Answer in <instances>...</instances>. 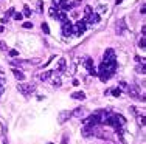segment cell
Here are the masks:
<instances>
[{
	"mask_svg": "<svg viewBox=\"0 0 146 144\" xmlns=\"http://www.w3.org/2000/svg\"><path fill=\"white\" fill-rule=\"evenodd\" d=\"M17 90H19L23 96L28 98V96H31L34 91H36V85L34 84H19L17 85Z\"/></svg>",
	"mask_w": 146,
	"mask_h": 144,
	"instance_id": "obj_1",
	"label": "cell"
},
{
	"mask_svg": "<svg viewBox=\"0 0 146 144\" xmlns=\"http://www.w3.org/2000/svg\"><path fill=\"white\" fill-rule=\"evenodd\" d=\"M126 91H127V95H129L131 98L137 99V101H145V95L141 96V93L138 91V87H137V85H127Z\"/></svg>",
	"mask_w": 146,
	"mask_h": 144,
	"instance_id": "obj_2",
	"label": "cell"
},
{
	"mask_svg": "<svg viewBox=\"0 0 146 144\" xmlns=\"http://www.w3.org/2000/svg\"><path fill=\"white\" fill-rule=\"evenodd\" d=\"M86 30H87V23H86L84 19L78 20V22L73 25V34H75V36H78V37L81 36V34L86 31Z\"/></svg>",
	"mask_w": 146,
	"mask_h": 144,
	"instance_id": "obj_3",
	"label": "cell"
},
{
	"mask_svg": "<svg viewBox=\"0 0 146 144\" xmlns=\"http://www.w3.org/2000/svg\"><path fill=\"white\" fill-rule=\"evenodd\" d=\"M82 65H84L86 68H87V71L90 74H92V76H98V73H96L95 71V65H93V59H90V57H82Z\"/></svg>",
	"mask_w": 146,
	"mask_h": 144,
	"instance_id": "obj_4",
	"label": "cell"
},
{
	"mask_svg": "<svg viewBox=\"0 0 146 144\" xmlns=\"http://www.w3.org/2000/svg\"><path fill=\"white\" fill-rule=\"evenodd\" d=\"M72 34H73V23L67 19V20L62 22V36H64V37H70Z\"/></svg>",
	"mask_w": 146,
	"mask_h": 144,
	"instance_id": "obj_5",
	"label": "cell"
},
{
	"mask_svg": "<svg viewBox=\"0 0 146 144\" xmlns=\"http://www.w3.org/2000/svg\"><path fill=\"white\" fill-rule=\"evenodd\" d=\"M81 135L84 138H90V136H95V129L90 127V126H82L81 129Z\"/></svg>",
	"mask_w": 146,
	"mask_h": 144,
	"instance_id": "obj_6",
	"label": "cell"
},
{
	"mask_svg": "<svg viewBox=\"0 0 146 144\" xmlns=\"http://www.w3.org/2000/svg\"><path fill=\"white\" fill-rule=\"evenodd\" d=\"M65 68H67V60L61 59V60H59V64H58V68H56V70H53V74H58V76H59L61 73H64V71H65Z\"/></svg>",
	"mask_w": 146,
	"mask_h": 144,
	"instance_id": "obj_7",
	"label": "cell"
},
{
	"mask_svg": "<svg viewBox=\"0 0 146 144\" xmlns=\"http://www.w3.org/2000/svg\"><path fill=\"white\" fill-rule=\"evenodd\" d=\"M115 31H117L118 36H123L124 31H126V20H124V19H120V20H118V25H117Z\"/></svg>",
	"mask_w": 146,
	"mask_h": 144,
	"instance_id": "obj_8",
	"label": "cell"
},
{
	"mask_svg": "<svg viewBox=\"0 0 146 144\" xmlns=\"http://www.w3.org/2000/svg\"><path fill=\"white\" fill-rule=\"evenodd\" d=\"M72 118V112H61L59 113V116H58V122L59 124H64L65 121H68V119Z\"/></svg>",
	"mask_w": 146,
	"mask_h": 144,
	"instance_id": "obj_9",
	"label": "cell"
},
{
	"mask_svg": "<svg viewBox=\"0 0 146 144\" xmlns=\"http://www.w3.org/2000/svg\"><path fill=\"white\" fill-rule=\"evenodd\" d=\"M104 60H112V59H117V54L115 51L112 50V48H107L106 51H104V56H103Z\"/></svg>",
	"mask_w": 146,
	"mask_h": 144,
	"instance_id": "obj_10",
	"label": "cell"
},
{
	"mask_svg": "<svg viewBox=\"0 0 146 144\" xmlns=\"http://www.w3.org/2000/svg\"><path fill=\"white\" fill-rule=\"evenodd\" d=\"M84 112H86L84 107H76L75 110L72 112V116H76V118H82V116H84Z\"/></svg>",
	"mask_w": 146,
	"mask_h": 144,
	"instance_id": "obj_11",
	"label": "cell"
},
{
	"mask_svg": "<svg viewBox=\"0 0 146 144\" xmlns=\"http://www.w3.org/2000/svg\"><path fill=\"white\" fill-rule=\"evenodd\" d=\"M72 99H76V101H84V99H86V93H84V91H75V93H72Z\"/></svg>",
	"mask_w": 146,
	"mask_h": 144,
	"instance_id": "obj_12",
	"label": "cell"
},
{
	"mask_svg": "<svg viewBox=\"0 0 146 144\" xmlns=\"http://www.w3.org/2000/svg\"><path fill=\"white\" fill-rule=\"evenodd\" d=\"M59 8H61L62 11H68V9H73V5L68 2V0H67V2H64V0H62L61 5H59Z\"/></svg>",
	"mask_w": 146,
	"mask_h": 144,
	"instance_id": "obj_13",
	"label": "cell"
},
{
	"mask_svg": "<svg viewBox=\"0 0 146 144\" xmlns=\"http://www.w3.org/2000/svg\"><path fill=\"white\" fill-rule=\"evenodd\" d=\"M51 76H53V71H44V73L39 74V79L44 82V81H48Z\"/></svg>",
	"mask_w": 146,
	"mask_h": 144,
	"instance_id": "obj_14",
	"label": "cell"
},
{
	"mask_svg": "<svg viewBox=\"0 0 146 144\" xmlns=\"http://www.w3.org/2000/svg\"><path fill=\"white\" fill-rule=\"evenodd\" d=\"M13 74H14V78L17 81H23V79H25V74H23L20 70H13Z\"/></svg>",
	"mask_w": 146,
	"mask_h": 144,
	"instance_id": "obj_15",
	"label": "cell"
},
{
	"mask_svg": "<svg viewBox=\"0 0 146 144\" xmlns=\"http://www.w3.org/2000/svg\"><path fill=\"white\" fill-rule=\"evenodd\" d=\"M48 12H50V17H51V19H56V17H58V12H59V8H56V6H51Z\"/></svg>",
	"mask_w": 146,
	"mask_h": 144,
	"instance_id": "obj_16",
	"label": "cell"
},
{
	"mask_svg": "<svg viewBox=\"0 0 146 144\" xmlns=\"http://www.w3.org/2000/svg\"><path fill=\"white\" fill-rule=\"evenodd\" d=\"M61 85H62V81H61V78L56 74V76L53 78V87H54V88H59Z\"/></svg>",
	"mask_w": 146,
	"mask_h": 144,
	"instance_id": "obj_17",
	"label": "cell"
},
{
	"mask_svg": "<svg viewBox=\"0 0 146 144\" xmlns=\"http://www.w3.org/2000/svg\"><path fill=\"white\" fill-rule=\"evenodd\" d=\"M56 20H61V22H64V20H67V12H64V11H59V12H58V17H56Z\"/></svg>",
	"mask_w": 146,
	"mask_h": 144,
	"instance_id": "obj_18",
	"label": "cell"
},
{
	"mask_svg": "<svg viewBox=\"0 0 146 144\" xmlns=\"http://www.w3.org/2000/svg\"><path fill=\"white\" fill-rule=\"evenodd\" d=\"M129 110H131V113H132L134 116H140V115H143V112L138 110V108H135V107H131Z\"/></svg>",
	"mask_w": 146,
	"mask_h": 144,
	"instance_id": "obj_19",
	"label": "cell"
},
{
	"mask_svg": "<svg viewBox=\"0 0 146 144\" xmlns=\"http://www.w3.org/2000/svg\"><path fill=\"white\" fill-rule=\"evenodd\" d=\"M31 14H33V11H31L28 6H23V16H25V17H30Z\"/></svg>",
	"mask_w": 146,
	"mask_h": 144,
	"instance_id": "obj_20",
	"label": "cell"
},
{
	"mask_svg": "<svg viewBox=\"0 0 146 144\" xmlns=\"http://www.w3.org/2000/svg\"><path fill=\"white\" fill-rule=\"evenodd\" d=\"M137 119H138V124L143 127V126H145V121H146V119H145V113H143V115H140V116H137Z\"/></svg>",
	"mask_w": 146,
	"mask_h": 144,
	"instance_id": "obj_21",
	"label": "cell"
},
{
	"mask_svg": "<svg viewBox=\"0 0 146 144\" xmlns=\"http://www.w3.org/2000/svg\"><path fill=\"white\" fill-rule=\"evenodd\" d=\"M40 28H42V31L45 33V34H50V28H48V25H47V23H42V25H40Z\"/></svg>",
	"mask_w": 146,
	"mask_h": 144,
	"instance_id": "obj_22",
	"label": "cell"
},
{
	"mask_svg": "<svg viewBox=\"0 0 146 144\" xmlns=\"http://www.w3.org/2000/svg\"><path fill=\"white\" fill-rule=\"evenodd\" d=\"M112 95H113V96H115V98H118V96H120V95H121V88H120V87H117V88H113V90H112Z\"/></svg>",
	"mask_w": 146,
	"mask_h": 144,
	"instance_id": "obj_23",
	"label": "cell"
},
{
	"mask_svg": "<svg viewBox=\"0 0 146 144\" xmlns=\"http://www.w3.org/2000/svg\"><path fill=\"white\" fill-rule=\"evenodd\" d=\"M103 11H104V12H106V6H103V5H100V6H98V8H96V11H95V12H96V14H103Z\"/></svg>",
	"mask_w": 146,
	"mask_h": 144,
	"instance_id": "obj_24",
	"label": "cell"
},
{
	"mask_svg": "<svg viewBox=\"0 0 146 144\" xmlns=\"http://www.w3.org/2000/svg\"><path fill=\"white\" fill-rule=\"evenodd\" d=\"M137 71H138V73H141V74H145V64H138Z\"/></svg>",
	"mask_w": 146,
	"mask_h": 144,
	"instance_id": "obj_25",
	"label": "cell"
},
{
	"mask_svg": "<svg viewBox=\"0 0 146 144\" xmlns=\"http://www.w3.org/2000/svg\"><path fill=\"white\" fill-rule=\"evenodd\" d=\"M8 53H9V56H11V57H16V56H19V51H17V50H9Z\"/></svg>",
	"mask_w": 146,
	"mask_h": 144,
	"instance_id": "obj_26",
	"label": "cell"
},
{
	"mask_svg": "<svg viewBox=\"0 0 146 144\" xmlns=\"http://www.w3.org/2000/svg\"><path fill=\"white\" fill-rule=\"evenodd\" d=\"M145 45H146V43H145V36H141V39L138 40V47H140V48H145Z\"/></svg>",
	"mask_w": 146,
	"mask_h": 144,
	"instance_id": "obj_27",
	"label": "cell"
},
{
	"mask_svg": "<svg viewBox=\"0 0 146 144\" xmlns=\"http://www.w3.org/2000/svg\"><path fill=\"white\" fill-rule=\"evenodd\" d=\"M90 12H92V8H90V6H86V9H84V17L90 16Z\"/></svg>",
	"mask_w": 146,
	"mask_h": 144,
	"instance_id": "obj_28",
	"label": "cell"
},
{
	"mask_svg": "<svg viewBox=\"0 0 146 144\" xmlns=\"http://www.w3.org/2000/svg\"><path fill=\"white\" fill-rule=\"evenodd\" d=\"M22 26H23V28H27V30H31V28H33V23H31V22H25Z\"/></svg>",
	"mask_w": 146,
	"mask_h": 144,
	"instance_id": "obj_29",
	"label": "cell"
},
{
	"mask_svg": "<svg viewBox=\"0 0 146 144\" xmlns=\"http://www.w3.org/2000/svg\"><path fill=\"white\" fill-rule=\"evenodd\" d=\"M9 16H14V8H9L8 11H6V16L5 17H9Z\"/></svg>",
	"mask_w": 146,
	"mask_h": 144,
	"instance_id": "obj_30",
	"label": "cell"
},
{
	"mask_svg": "<svg viewBox=\"0 0 146 144\" xmlns=\"http://www.w3.org/2000/svg\"><path fill=\"white\" fill-rule=\"evenodd\" d=\"M42 9H44V3L39 2L37 3V12H42Z\"/></svg>",
	"mask_w": 146,
	"mask_h": 144,
	"instance_id": "obj_31",
	"label": "cell"
},
{
	"mask_svg": "<svg viewBox=\"0 0 146 144\" xmlns=\"http://www.w3.org/2000/svg\"><path fill=\"white\" fill-rule=\"evenodd\" d=\"M61 144H68V135H64V136H62Z\"/></svg>",
	"mask_w": 146,
	"mask_h": 144,
	"instance_id": "obj_32",
	"label": "cell"
},
{
	"mask_svg": "<svg viewBox=\"0 0 146 144\" xmlns=\"http://www.w3.org/2000/svg\"><path fill=\"white\" fill-rule=\"evenodd\" d=\"M120 88H121V90H126V88H127V84H126L124 81H121V82H120Z\"/></svg>",
	"mask_w": 146,
	"mask_h": 144,
	"instance_id": "obj_33",
	"label": "cell"
},
{
	"mask_svg": "<svg viewBox=\"0 0 146 144\" xmlns=\"http://www.w3.org/2000/svg\"><path fill=\"white\" fill-rule=\"evenodd\" d=\"M14 19H16V20H22V19H23V14H20V12H16V14H14Z\"/></svg>",
	"mask_w": 146,
	"mask_h": 144,
	"instance_id": "obj_34",
	"label": "cell"
},
{
	"mask_svg": "<svg viewBox=\"0 0 146 144\" xmlns=\"http://www.w3.org/2000/svg\"><path fill=\"white\" fill-rule=\"evenodd\" d=\"M61 2H62V0H53V6H56V8H59Z\"/></svg>",
	"mask_w": 146,
	"mask_h": 144,
	"instance_id": "obj_35",
	"label": "cell"
},
{
	"mask_svg": "<svg viewBox=\"0 0 146 144\" xmlns=\"http://www.w3.org/2000/svg\"><path fill=\"white\" fill-rule=\"evenodd\" d=\"M0 50H3V51L6 50V43H5V42H2V40H0Z\"/></svg>",
	"mask_w": 146,
	"mask_h": 144,
	"instance_id": "obj_36",
	"label": "cell"
},
{
	"mask_svg": "<svg viewBox=\"0 0 146 144\" xmlns=\"http://www.w3.org/2000/svg\"><path fill=\"white\" fill-rule=\"evenodd\" d=\"M145 11H146V6H145V5H141V9H140V12H141V16H145V14H146V12H145Z\"/></svg>",
	"mask_w": 146,
	"mask_h": 144,
	"instance_id": "obj_37",
	"label": "cell"
},
{
	"mask_svg": "<svg viewBox=\"0 0 146 144\" xmlns=\"http://www.w3.org/2000/svg\"><path fill=\"white\" fill-rule=\"evenodd\" d=\"M145 33H146V26L143 25V26H141V36H145Z\"/></svg>",
	"mask_w": 146,
	"mask_h": 144,
	"instance_id": "obj_38",
	"label": "cell"
},
{
	"mask_svg": "<svg viewBox=\"0 0 146 144\" xmlns=\"http://www.w3.org/2000/svg\"><path fill=\"white\" fill-rule=\"evenodd\" d=\"M8 22V17H2V23H6Z\"/></svg>",
	"mask_w": 146,
	"mask_h": 144,
	"instance_id": "obj_39",
	"label": "cell"
},
{
	"mask_svg": "<svg viewBox=\"0 0 146 144\" xmlns=\"http://www.w3.org/2000/svg\"><path fill=\"white\" fill-rule=\"evenodd\" d=\"M3 31H5V26H3V25H0V33H3Z\"/></svg>",
	"mask_w": 146,
	"mask_h": 144,
	"instance_id": "obj_40",
	"label": "cell"
},
{
	"mask_svg": "<svg viewBox=\"0 0 146 144\" xmlns=\"http://www.w3.org/2000/svg\"><path fill=\"white\" fill-rule=\"evenodd\" d=\"M121 2H123V0H117V5H120Z\"/></svg>",
	"mask_w": 146,
	"mask_h": 144,
	"instance_id": "obj_41",
	"label": "cell"
},
{
	"mask_svg": "<svg viewBox=\"0 0 146 144\" xmlns=\"http://www.w3.org/2000/svg\"><path fill=\"white\" fill-rule=\"evenodd\" d=\"M48 144H53V143H48Z\"/></svg>",
	"mask_w": 146,
	"mask_h": 144,
	"instance_id": "obj_42",
	"label": "cell"
}]
</instances>
